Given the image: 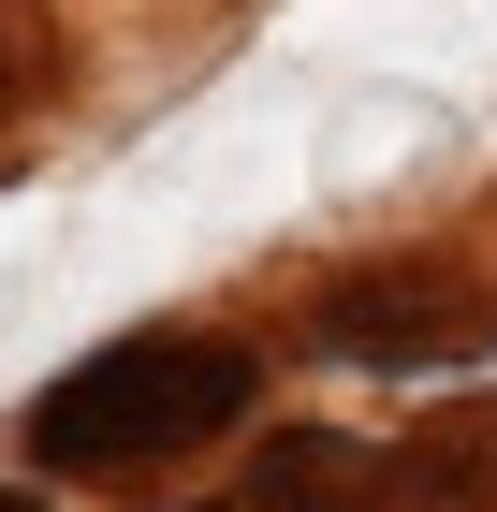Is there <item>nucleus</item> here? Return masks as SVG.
I'll use <instances>...</instances> for the list:
<instances>
[{"label":"nucleus","mask_w":497,"mask_h":512,"mask_svg":"<svg viewBox=\"0 0 497 512\" xmlns=\"http://www.w3.org/2000/svg\"><path fill=\"white\" fill-rule=\"evenodd\" d=\"M234 410H249V352L234 337H117L74 381H44L30 454L44 469H132V454H191Z\"/></svg>","instance_id":"nucleus-1"},{"label":"nucleus","mask_w":497,"mask_h":512,"mask_svg":"<svg viewBox=\"0 0 497 512\" xmlns=\"http://www.w3.org/2000/svg\"><path fill=\"white\" fill-rule=\"evenodd\" d=\"M337 352H454V308L439 293H337Z\"/></svg>","instance_id":"nucleus-2"},{"label":"nucleus","mask_w":497,"mask_h":512,"mask_svg":"<svg viewBox=\"0 0 497 512\" xmlns=\"http://www.w3.org/2000/svg\"><path fill=\"white\" fill-rule=\"evenodd\" d=\"M0 512H44V498H15V483H0Z\"/></svg>","instance_id":"nucleus-3"}]
</instances>
